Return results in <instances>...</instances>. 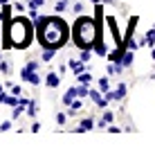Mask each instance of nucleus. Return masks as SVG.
<instances>
[{
    "mask_svg": "<svg viewBox=\"0 0 155 151\" xmlns=\"http://www.w3.org/2000/svg\"><path fill=\"white\" fill-rule=\"evenodd\" d=\"M2 93H5V84H0V97H2Z\"/></svg>",
    "mask_w": 155,
    "mask_h": 151,
    "instance_id": "31",
    "label": "nucleus"
},
{
    "mask_svg": "<svg viewBox=\"0 0 155 151\" xmlns=\"http://www.w3.org/2000/svg\"><path fill=\"white\" fill-rule=\"evenodd\" d=\"M31 131L38 133V131H41V124H38V122H34V124H31Z\"/></svg>",
    "mask_w": 155,
    "mask_h": 151,
    "instance_id": "30",
    "label": "nucleus"
},
{
    "mask_svg": "<svg viewBox=\"0 0 155 151\" xmlns=\"http://www.w3.org/2000/svg\"><path fill=\"white\" fill-rule=\"evenodd\" d=\"M104 2H115V0H104Z\"/></svg>",
    "mask_w": 155,
    "mask_h": 151,
    "instance_id": "34",
    "label": "nucleus"
},
{
    "mask_svg": "<svg viewBox=\"0 0 155 151\" xmlns=\"http://www.w3.org/2000/svg\"><path fill=\"white\" fill-rule=\"evenodd\" d=\"M0 72H2V74H9V72H12V66H9V61L0 59Z\"/></svg>",
    "mask_w": 155,
    "mask_h": 151,
    "instance_id": "20",
    "label": "nucleus"
},
{
    "mask_svg": "<svg viewBox=\"0 0 155 151\" xmlns=\"http://www.w3.org/2000/svg\"><path fill=\"white\" fill-rule=\"evenodd\" d=\"M41 61H27L20 68V79L23 84H31V86H41V74H38Z\"/></svg>",
    "mask_w": 155,
    "mask_h": 151,
    "instance_id": "4",
    "label": "nucleus"
},
{
    "mask_svg": "<svg viewBox=\"0 0 155 151\" xmlns=\"http://www.w3.org/2000/svg\"><path fill=\"white\" fill-rule=\"evenodd\" d=\"M101 2V0H90V5H99Z\"/></svg>",
    "mask_w": 155,
    "mask_h": 151,
    "instance_id": "32",
    "label": "nucleus"
},
{
    "mask_svg": "<svg viewBox=\"0 0 155 151\" xmlns=\"http://www.w3.org/2000/svg\"><path fill=\"white\" fill-rule=\"evenodd\" d=\"M36 113H38L36 99H29V106H27V111H25V115H29V117H36Z\"/></svg>",
    "mask_w": 155,
    "mask_h": 151,
    "instance_id": "15",
    "label": "nucleus"
},
{
    "mask_svg": "<svg viewBox=\"0 0 155 151\" xmlns=\"http://www.w3.org/2000/svg\"><path fill=\"white\" fill-rule=\"evenodd\" d=\"M99 39V23L92 16H79L72 25V41L79 50H94Z\"/></svg>",
    "mask_w": 155,
    "mask_h": 151,
    "instance_id": "2",
    "label": "nucleus"
},
{
    "mask_svg": "<svg viewBox=\"0 0 155 151\" xmlns=\"http://www.w3.org/2000/svg\"><path fill=\"white\" fill-rule=\"evenodd\" d=\"M34 34H36L34 20L27 18L25 14H16L9 20V41H12L14 50H27L34 41Z\"/></svg>",
    "mask_w": 155,
    "mask_h": 151,
    "instance_id": "3",
    "label": "nucleus"
},
{
    "mask_svg": "<svg viewBox=\"0 0 155 151\" xmlns=\"http://www.w3.org/2000/svg\"><path fill=\"white\" fill-rule=\"evenodd\" d=\"M88 97H90V99H92L94 104L99 106V108H106V104H108V99H106V95L101 93V90H94V88H92V90H90V95H88Z\"/></svg>",
    "mask_w": 155,
    "mask_h": 151,
    "instance_id": "6",
    "label": "nucleus"
},
{
    "mask_svg": "<svg viewBox=\"0 0 155 151\" xmlns=\"http://www.w3.org/2000/svg\"><path fill=\"white\" fill-rule=\"evenodd\" d=\"M12 9H14V14H25V12H27V5H23V2H14V5H12Z\"/></svg>",
    "mask_w": 155,
    "mask_h": 151,
    "instance_id": "19",
    "label": "nucleus"
},
{
    "mask_svg": "<svg viewBox=\"0 0 155 151\" xmlns=\"http://www.w3.org/2000/svg\"><path fill=\"white\" fill-rule=\"evenodd\" d=\"M65 9H68V0H56L54 2V12L56 14H63Z\"/></svg>",
    "mask_w": 155,
    "mask_h": 151,
    "instance_id": "18",
    "label": "nucleus"
},
{
    "mask_svg": "<svg viewBox=\"0 0 155 151\" xmlns=\"http://www.w3.org/2000/svg\"><path fill=\"white\" fill-rule=\"evenodd\" d=\"M36 27V41L41 47L61 50L70 39V27L61 16H38L34 20Z\"/></svg>",
    "mask_w": 155,
    "mask_h": 151,
    "instance_id": "1",
    "label": "nucleus"
},
{
    "mask_svg": "<svg viewBox=\"0 0 155 151\" xmlns=\"http://www.w3.org/2000/svg\"><path fill=\"white\" fill-rule=\"evenodd\" d=\"M9 129H12V120H5L0 124V131H9Z\"/></svg>",
    "mask_w": 155,
    "mask_h": 151,
    "instance_id": "27",
    "label": "nucleus"
},
{
    "mask_svg": "<svg viewBox=\"0 0 155 151\" xmlns=\"http://www.w3.org/2000/svg\"><path fill=\"white\" fill-rule=\"evenodd\" d=\"M108 133H121V129L115 126V124H108Z\"/></svg>",
    "mask_w": 155,
    "mask_h": 151,
    "instance_id": "28",
    "label": "nucleus"
},
{
    "mask_svg": "<svg viewBox=\"0 0 155 151\" xmlns=\"http://www.w3.org/2000/svg\"><path fill=\"white\" fill-rule=\"evenodd\" d=\"M77 79H79V84H85V86L92 84V74H90V72H81V74H77Z\"/></svg>",
    "mask_w": 155,
    "mask_h": 151,
    "instance_id": "16",
    "label": "nucleus"
},
{
    "mask_svg": "<svg viewBox=\"0 0 155 151\" xmlns=\"http://www.w3.org/2000/svg\"><path fill=\"white\" fill-rule=\"evenodd\" d=\"M151 57H153V61H155V47H153V52H151Z\"/></svg>",
    "mask_w": 155,
    "mask_h": 151,
    "instance_id": "33",
    "label": "nucleus"
},
{
    "mask_svg": "<svg viewBox=\"0 0 155 151\" xmlns=\"http://www.w3.org/2000/svg\"><path fill=\"white\" fill-rule=\"evenodd\" d=\"M56 52H58V50H52V47H41V61H43V63H50V61H54Z\"/></svg>",
    "mask_w": 155,
    "mask_h": 151,
    "instance_id": "9",
    "label": "nucleus"
},
{
    "mask_svg": "<svg viewBox=\"0 0 155 151\" xmlns=\"http://www.w3.org/2000/svg\"><path fill=\"white\" fill-rule=\"evenodd\" d=\"M72 12L77 14V16H79V14H83V2H77V5L72 7Z\"/></svg>",
    "mask_w": 155,
    "mask_h": 151,
    "instance_id": "25",
    "label": "nucleus"
},
{
    "mask_svg": "<svg viewBox=\"0 0 155 151\" xmlns=\"http://www.w3.org/2000/svg\"><path fill=\"white\" fill-rule=\"evenodd\" d=\"M72 99H77V86L68 88V93L63 95V104H68V106H70V104H72Z\"/></svg>",
    "mask_w": 155,
    "mask_h": 151,
    "instance_id": "14",
    "label": "nucleus"
},
{
    "mask_svg": "<svg viewBox=\"0 0 155 151\" xmlns=\"http://www.w3.org/2000/svg\"><path fill=\"white\" fill-rule=\"evenodd\" d=\"M90 129H94V120H92V117H85V120L79 122V126L74 129V131H77V133H85V131H90Z\"/></svg>",
    "mask_w": 155,
    "mask_h": 151,
    "instance_id": "10",
    "label": "nucleus"
},
{
    "mask_svg": "<svg viewBox=\"0 0 155 151\" xmlns=\"http://www.w3.org/2000/svg\"><path fill=\"white\" fill-rule=\"evenodd\" d=\"M65 122H68V113H58L56 115V124L61 126V124H65Z\"/></svg>",
    "mask_w": 155,
    "mask_h": 151,
    "instance_id": "24",
    "label": "nucleus"
},
{
    "mask_svg": "<svg viewBox=\"0 0 155 151\" xmlns=\"http://www.w3.org/2000/svg\"><path fill=\"white\" fill-rule=\"evenodd\" d=\"M121 70H124V66H121V63L108 61V68H106V72H108V77H113V74H121Z\"/></svg>",
    "mask_w": 155,
    "mask_h": 151,
    "instance_id": "12",
    "label": "nucleus"
},
{
    "mask_svg": "<svg viewBox=\"0 0 155 151\" xmlns=\"http://www.w3.org/2000/svg\"><path fill=\"white\" fill-rule=\"evenodd\" d=\"M133 59H135L133 50H124V54H121V66H124V68H130V66H133Z\"/></svg>",
    "mask_w": 155,
    "mask_h": 151,
    "instance_id": "13",
    "label": "nucleus"
},
{
    "mask_svg": "<svg viewBox=\"0 0 155 151\" xmlns=\"http://www.w3.org/2000/svg\"><path fill=\"white\" fill-rule=\"evenodd\" d=\"M29 18H31V20L38 18V9H29Z\"/></svg>",
    "mask_w": 155,
    "mask_h": 151,
    "instance_id": "29",
    "label": "nucleus"
},
{
    "mask_svg": "<svg viewBox=\"0 0 155 151\" xmlns=\"http://www.w3.org/2000/svg\"><path fill=\"white\" fill-rule=\"evenodd\" d=\"M68 68L74 72V77L81 74V72H85V63L81 61V59H79V61H77V59H68Z\"/></svg>",
    "mask_w": 155,
    "mask_h": 151,
    "instance_id": "7",
    "label": "nucleus"
},
{
    "mask_svg": "<svg viewBox=\"0 0 155 151\" xmlns=\"http://www.w3.org/2000/svg\"><path fill=\"white\" fill-rule=\"evenodd\" d=\"M140 45H151V47H155V27L148 29L146 34H144V39L140 41Z\"/></svg>",
    "mask_w": 155,
    "mask_h": 151,
    "instance_id": "11",
    "label": "nucleus"
},
{
    "mask_svg": "<svg viewBox=\"0 0 155 151\" xmlns=\"http://www.w3.org/2000/svg\"><path fill=\"white\" fill-rule=\"evenodd\" d=\"M99 90L101 93H108L110 90V79L108 77H99Z\"/></svg>",
    "mask_w": 155,
    "mask_h": 151,
    "instance_id": "17",
    "label": "nucleus"
},
{
    "mask_svg": "<svg viewBox=\"0 0 155 151\" xmlns=\"http://www.w3.org/2000/svg\"><path fill=\"white\" fill-rule=\"evenodd\" d=\"M101 120H104L106 124H113V120H115V115H113V113H110V111H106V113H104V117H101Z\"/></svg>",
    "mask_w": 155,
    "mask_h": 151,
    "instance_id": "23",
    "label": "nucleus"
},
{
    "mask_svg": "<svg viewBox=\"0 0 155 151\" xmlns=\"http://www.w3.org/2000/svg\"><path fill=\"white\" fill-rule=\"evenodd\" d=\"M9 90H12V93H14L16 97H20V95H23V88H20V86H16V84H14V86H12Z\"/></svg>",
    "mask_w": 155,
    "mask_h": 151,
    "instance_id": "26",
    "label": "nucleus"
},
{
    "mask_svg": "<svg viewBox=\"0 0 155 151\" xmlns=\"http://www.w3.org/2000/svg\"><path fill=\"white\" fill-rule=\"evenodd\" d=\"M90 57H92V50H81V54H79V59H81L83 63H88Z\"/></svg>",
    "mask_w": 155,
    "mask_h": 151,
    "instance_id": "22",
    "label": "nucleus"
},
{
    "mask_svg": "<svg viewBox=\"0 0 155 151\" xmlns=\"http://www.w3.org/2000/svg\"><path fill=\"white\" fill-rule=\"evenodd\" d=\"M45 5V0H27V7L29 9H41Z\"/></svg>",
    "mask_w": 155,
    "mask_h": 151,
    "instance_id": "21",
    "label": "nucleus"
},
{
    "mask_svg": "<svg viewBox=\"0 0 155 151\" xmlns=\"http://www.w3.org/2000/svg\"><path fill=\"white\" fill-rule=\"evenodd\" d=\"M61 84V72H47L45 74V86L47 88H58Z\"/></svg>",
    "mask_w": 155,
    "mask_h": 151,
    "instance_id": "8",
    "label": "nucleus"
},
{
    "mask_svg": "<svg viewBox=\"0 0 155 151\" xmlns=\"http://www.w3.org/2000/svg\"><path fill=\"white\" fill-rule=\"evenodd\" d=\"M106 95V99L108 101H119V99H124L126 97V84H119L115 90H108V93H104Z\"/></svg>",
    "mask_w": 155,
    "mask_h": 151,
    "instance_id": "5",
    "label": "nucleus"
}]
</instances>
